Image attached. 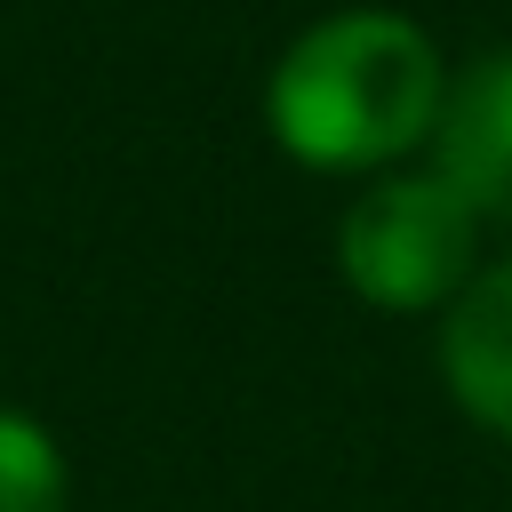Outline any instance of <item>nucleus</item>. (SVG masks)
<instances>
[{
  "instance_id": "obj_1",
  "label": "nucleus",
  "mask_w": 512,
  "mask_h": 512,
  "mask_svg": "<svg viewBox=\"0 0 512 512\" xmlns=\"http://www.w3.org/2000/svg\"><path fill=\"white\" fill-rule=\"evenodd\" d=\"M440 96H448L440 48L392 8H352L312 24L280 56L272 136L304 168H384L432 136Z\"/></svg>"
},
{
  "instance_id": "obj_2",
  "label": "nucleus",
  "mask_w": 512,
  "mask_h": 512,
  "mask_svg": "<svg viewBox=\"0 0 512 512\" xmlns=\"http://www.w3.org/2000/svg\"><path fill=\"white\" fill-rule=\"evenodd\" d=\"M472 248H480V216L440 176L368 184L344 216V240H336L344 280L360 288V304H384V312L456 304L472 288Z\"/></svg>"
},
{
  "instance_id": "obj_3",
  "label": "nucleus",
  "mask_w": 512,
  "mask_h": 512,
  "mask_svg": "<svg viewBox=\"0 0 512 512\" xmlns=\"http://www.w3.org/2000/svg\"><path fill=\"white\" fill-rule=\"evenodd\" d=\"M432 176L472 216H512V56H480L432 120Z\"/></svg>"
},
{
  "instance_id": "obj_4",
  "label": "nucleus",
  "mask_w": 512,
  "mask_h": 512,
  "mask_svg": "<svg viewBox=\"0 0 512 512\" xmlns=\"http://www.w3.org/2000/svg\"><path fill=\"white\" fill-rule=\"evenodd\" d=\"M440 376H448V392L464 400L472 424H488V432L512 440V264L480 272V280L448 304Z\"/></svg>"
},
{
  "instance_id": "obj_5",
  "label": "nucleus",
  "mask_w": 512,
  "mask_h": 512,
  "mask_svg": "<svg viewBox=\"0 0 512 512\" xmlns=\"http://www.w3.org/2000/svg\"><path fill=\"white\" fill-rule=\"evenodd\" d=\"M64 496H72L64 448L24 408H0V512H64Z\"/></svg>"
}]
</instances>
